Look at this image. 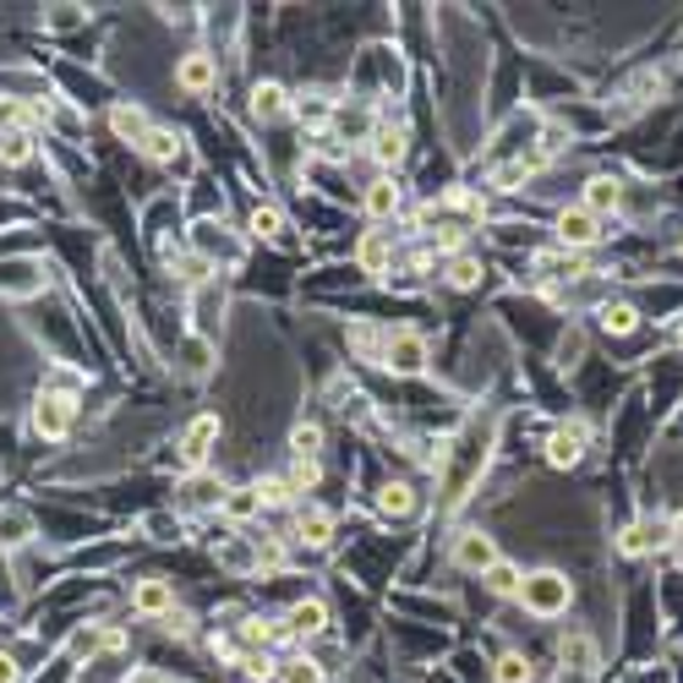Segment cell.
Here are the masks:
<instances>
[{"mask_svg":"<svg viewBox=\"0 0 683 683\" xmlns=\"http://www.w3.org/2000/svg\"><path fill=\"white\" fill-rule=\"evenodd\" d=\"M132 612L159 623L164 612H175V585H170V580H159V574L137 580V585H132Z\"/></svg>","mask_w":683,"mask_h":683,"instance_id":"obj_15","label":"cell"},{"mask_svg":"<svg viewBox=\"0 0 683 683\" xmlns=\"http://www.w3.org/2000/svg\"><path fill=\"white\" fill-rule=\"evenodd\" d=\"M295 541L301 547H328L333 541V514L317 503H295Z\"/></svg>","mask_w":683,"mask_h":683,"instance_id":"obj_20","label":"cell"},{"mask_svg":"<svg viewBox=\"0 0 683 683\" xmlns=\"http://www.w3.org/2000/svg\"><path fill=\"white\" fill-rule=\"evenodd\" d=\"M498 558H503V552H498V541H492L487 530H460L454 547H449V563H454L460 574H476V580H481Z\"/></svg>","mask_w":683,"mask_h":683,"instance_id":"obj_6","label":"cell"},{"mask_svg":"<svg viewBox=\"0 0 683 683\" xmlns=\"http://www.w3.org/2000/svg\"><path fill=\"white\" fill-rule=\"evenodd\" d=\"M481 585L492 590V596H503V601H514L520 596V585H525V574H520V563H509V558H498L487 574H481Z\"/></svg>","mask_w":683,"mask_h":683,"instance_id":"obj_28","label":"cell"},{"mask_svg":"<svg viewBox=\"0 0 683 683\" xmlns=\"http://www.w3.org/2000/svg\"><path fill=\"white\" fill-rule=\"evenodd\" d=\"M252 487H257L263 509H290V503H295V492H290V481H284V476H263V481H252Z\"/></svg>","mask_w":683,"mask_h":683,"instance_id":"obj_35","label":"cell"},{"mask_svg":"<svg viewBox=\"0 0 683 683\" xmlns=\"http://www.w3.org/2000/svg\"><path fill=\"white\" fill-rule=\"evenodd\" d=\"M126 683H170V678H159V672H132Z\"/></svg>","mask_w":683,"mask_h":683,"instance_id":"obj_44","label":"cell"},{"mask_svg":"<svg viewBox=\"0 0 683 683\" xmlns=\"http://www.w3.org/2000/svg\"><path fill=\"white\" fill-rule=\"evenodd\" d=\"M175 88H181V94H192V99L214 94V88H219V56H208V50L181 56V61H175Z\"/></svg>","mask_w":683,"mask_h":683,"instance_id":"obj_9","label":"cell"},{"mask_svg":"<svg viewBox=\"0 0 683 683\" xmlns=\"http://www.w3.org/2000/svg\"><path fill=\"white\" fill-rule=\"evenodd\" d=\"M34 432L50 438V443H61L72 432V400L66 394H39L34 400Z\"/></svg>","mask_w":683,"mask_h":683,"instance_id":"obj_14","label":"cell"},{"mask_svg":"<svg viewBox=\"0 0 683 683\" xmlns=\"http://www.w3.org/2000/svg\"><path fill=\"white\" fill-rule=\"evenodd\" d=\"M678 558H683V541H678Z\"/></svg>","mask_w":683,"mask_h":683,"instance_id":"obj_46","label":"cell"},{"mask_svg":"<svg viewBox=\"0 0 683 683\" xmlns=\"http://www.w3.org/2000/svg\"><path fill=\"white\" fill-rule=\"evenodd\" d=\"M678 257H683V241H678Z\"/></svg>","mask_w":683,"mask_h":683,"instance_id":"obj_45","label":"cell"},{"mask_svg":"<svg viewBox=\"0 0 683 683\" xmlns=\"http://www.w3.org/2000/svg\"><path fill=\"white\" fill-rule=\"evenodd\" d=\"M219 514H224L230 525H246V520H257V514H263V498H257V487H230V492H224V503H219Z\"/></svg>","mask_w":683,"mask_h":683,"instance_id":"obj_25","label":"cell"},{"mask_svg":"<svg viewBox=\"0 0 683 683\" xmlns=\"http://www.w3.org/2000/svg\"><path fill=\"white\" fill-rule=\"evenodd\" d=\"M601 235H607V230H601V219H596V214H585L580 203L552 214V241H558L563 252H580V257H585V252H590Z\"/></svg>","mask_w":683,"mask_h":683,"instance_id":"obj_3","label":"cell"},{"mask_svg":"<svg viewBox=\"0 0 683 683\" xmlns=\"http://www.w3.org/2000/svg\"><path fill=\"white\" fill-rule=\"evenodd\" d=\"M17 678H23V672H17V661H12L7 650H0V683H17Z\"/></svg>","mask_w":683,"mask_h":683,"instance_id":"obj_42","label":"cell"},{"mask_svg":"<svg viewBox=\"0 0 683 683\" xmlns=\"http://www.w3.org/2000/svg\"><path fill=\"white\" fill-rule=\"evenodd\" d=\"M284 629H290V639H317V634H328V601H295L290 612H284Z\"/></svg>","mask_w":683,"mask_h":683,"instance_id":"obj_21","label":"cell"},{"mask_svg":"<svg viewBox=\"0 0 683 683\" xmlns=\"http://www.w3.org/2000/svg\"><path fill=\"white\" fill-rule=\"evenodd\" d=\"M235 661H241V672H246L252 683H268V678H279V661H273L268 650H241Z\"/></svg>","mask_w":683,"mask_h":683,"instance_id":"obj_36","label":"cell"},{"mask_svg":"<svg viewBox=\"0 0 683 683\" xmlns=\"http://www.w3.org/2000/svg\"><path fill=\"white\" fill-rule=\"evenodd\" d=\"M224 306H230L224 284H219V279H203V284H197V295H192V312H197V328H203V339L214 333V322L224 317Z\"/></svg>","mask_w":683,"mask_h":683,"instance_id":"obj_22","label":"cell"},{"mask_svg":"<svg viewBox=\"0 0 683 683\" xmlns=\"http://www.w3.org/2000/svg\"><path fill=\"white\" fill-rule=\"evenodd\" d=\"M590 454V422H558L552 432H547V465L552 471H574L580 460Z\"/></svg>","mask_w":683,"mask_h":683,"instance_id":"obj_4","label":"cell"},{"mask_svg":"<svg viewBox=\"0 0 683 683\" xmlns=\"http://www.w3.org/2000/svg\"><path fill=\"white\" fill-rule=\"evenodd\" d=\"M481 273H487L481 257H471V252H454V257H449V284H454V290H476Z\"/></svg>","mask_w":683,"mask_h":683,"instance_id":"obj_32","label":"cell"},{"mask_svg":"<svg viewBox=\"0 0 683 683\" xmlns=\"http://www.w3.org/2000/svg\"><path fill=\"white\" fill-rule=\"evenodd\" d=\"M290 460H322V427L317 422H295L290 427Z\"/></svg>","mask_w":683,"mask_h":683,"instance_id":"obj_30","label":"cell"},{"mask_svg":"<svg viewBox=\"0 0 683 683\" xmlns=\"http://www.w3.org/2000/svg\"><path fill=\"white\" fill-rule=\"evenodd\" d=\"M137 148H143V159H154V164H175V154H181L186 143H181L170 126H148V137H143Z\"/></svg>","mask_w":683,"mask_h":683,"instance_id":"obj_26","label":"cell"},{"mask_svg":"<svg viewBox=\"0 0 683 683\" xmlns=\"http://www.w3.org/2000/svg\"><path fill=\"white\" fill-rule=\"evenodd\" d=\"M208 367H214V339L192 333L186 345H181V373H186V378H208Z\"/></svg>","mask_w":683,"mask_h":683,"instance_id":"obj_29","label":"cell"},{"mask_svg":"<svg viewBox=\"0 0 683 683\" xmlns=\"http://www.w3.org/2000/svg\"><path fill=\"white\" fill-rule=\"evenodd\" d=\"M623 197H629V186H623L612 170H596V175H585V186H580V208H585V214H596L601 224L623 208Z\"/></svg>","mask_w":683,"mask_h":683,"instance_id":"obj_7","label":"cell"},{"mask_svg":"<svg viewBox=\"0 0 683 683\" xmlns=\"http://www.w3.org/2000/svg\"><path fill=\"white\" fill-rule=\"evenodd\" d=\"M367 143H373L378 170H383V175H394V170L405 164V154H411V126H405V121H378V132H373Z\"/></svg>","mask_w":683,"mask_h":683,"instance_id":"obj_10","label":"cell"},{"mask_svg":"<svg viewBox=\"0 0 683 683\" xmlns=\"http://www.w3.org/2000/svg\"><path fill=\"white\" fill-rule=\"evenodd\" d=\"M246 230H252L257 241H284L290 219H284V208H273V203H257V208H252V219H246Z\"/></svg>","mask_w":683,"mask_h":683,"instance_id":"obj_27","label":"cell"},{"mask_svg":"<svg viewBox=\"0 0 683 683\" xmlns=\"http://www.w3.org/2000/svg\"><path fill=\"white\" fill-rule=\"evenodd\" d=\"M290 492H312L317 481H322V460H290Z\"/></svg>","mask_w":683,"mask_h":683,"instance_id":"obj_37","label":"cell"},{"mask_svg":"<svg viewBox=\"0 0 683 683\" xmlns=\"http://www.w3.org/2000/svg\"><path fill=\"white\" fill-rule=\"evenodd\" d=\"M224 476H214V471H186V481L175 487V509L181 514H214L219 503H224Z\"/></svg>","mask_w":683,"mask_h":683,"instance_id":"obj_5","label":"cell"},{"mask_svg":"<svg viewBox=\"0 0 683 683\" xmlns=\"http://www.w3.org/2000/svg\"><path fill=\"white\" fill-rule=\"evenodd\" d=\"M110 132L137 148V143L148 137V110H143V105H115V110H110Z\"/></svg>","mask_w":683,"mask_h":683,"instance_id":"obj_24","label":"cell"},{"mask_svg":"<svg viewBox=\"0 0 683 683\" xmlns=\"http://www.w3.org/2000/svg\"><path fill=\"white\" fill-rule=\"evenodd\" d=\"M530 678H536V667H530L525 650H503L492 661V683H530Z\"/></svg>","mask_w":683,"mask_h":683,"instance_id":"obj_31","label":"cell"},{"mask_svg":"<svg viewBox=\"0 0 683 683\" xmlns=\"http://www.w3.org/2000/svg\"><path fill=\"white\" fill-rule=\"evenodd\" d=\"M219 427H224V422H219L214 411H203V416L181 432V465H186V471H203V465H208V454H214V443H219Z\"/></svg>","mask_w":683,"mask_h":683,"instance_id":"obj_11","label":"cell"},{"mask_svg":"<svg viewBox=\"0 0 683 683\" xmlns=\"http://www.w3.org/2000/svg\"><path fill=\"white\" fill-rule=\"evenodd\" d=\"M514 601H520L530 618H563V612L574 607V580H569L563 569H530Z\"/></svg>","mask_w":683,"mask_h":683,"instance_id":"obj_1","label":"cell"},{"mask_svg":"<svg viewBox=\"0 0 683 683\" xmlns=\"http://www.w3.org/2000/svg\"><path fill=\"white\" fill-rule=\"evenodd\" d=\"M383 333H389V328H373V322H356V328H351V345H356V351H362L367 362H383Z\"/></svg>","mask_w":683,"mask_h":683,"instance_id":"obj_34","label":"cell"},{"mask_svg":"<svg viewBox=\"0 0 683 683\" xmlns=\"http://www.w3.org/2000/svg\"><path fill=\"white\" fill-rule=\"evenodd\" d=\"M378 514L383 520H411L416 514V487L411 481H383L378 487Z\"/></svg>","mask_w":683,"mask_h":683,"instance_id":"obj_23","label":"cell"},{"mask_svg":"<svg viewBox=\"0 0 683 683\" xmlns=\"http://www.w3.org/2000/svg\"><path fill=\"white\" fill-rule=\"evenodd\" d=\"M28 514H7V520H0V541H28Z\"/></svg>","mask_w":683,"mask_h":683,"instance_id":"obj_40","label":"cell"},{"mask_svg":"<svg viewBox=\"0 0 683 683\" xmlns=\"http://www.w3.org/2000/svg\"><path fill=\"white\" fill-rule=\"evenodd\" d=\"M99 645H105V629H77L72 634V656H94Z\"/></svg>","mask_w":683,"mask_h":683,"instance_id":"obj_39","label":"cell"},{"mask_svg":"<svg viewBox=\"0 0 683 683\" xmlns=\"http://www.w3.org/2000/svg\"><path fill=\"white\" fill-rule=\"evenodd\" d=\"M378 367H389L394 378H422V373L432 367V339H427L422 328H411V322L389 328V333H383V362H378Z\"/></svg>","mask_w":683,"mask_h":683,"instance_id":"obj_2","label":"cell"},{"mask_svg":"<svg viewBox=\"0 0 683 683\" xmlns=\"http://www.w3.org/2000/svg\"><path fill=\"white\" fill-rule=\"evenodd\" d=\"M279 683H328V672L312 656H284L279 661Z\"/></svg>","mask_w":683,"mask_h":683,"instance_id":"obj_33","label":"cell"},{"mask_svg":"<svg viewBox=\"0 0 683 683\" xmlns=\"http://www.w3.org/2000/svg\"><path fill=\"white\" fill-rule=\"evenodd\" d=\"M0 159H7V164H28L34 159V137L28 132H0Z\"/></svg>","mask_w":683,"mask_h":683,"instance_id":"obj_38","label":"cell"},{"mask_svg":"<svg viewBox=\"0 0 683 683\" xmlns=\"http://www.w3.org/2000/svg\"><path fill=\"white\" fill-rule=\"evenodd\" d=\"M639 322H645V312L634 306V301H623V295H607L601 306H596V328L601 333H639Z\"/></svg>","mask_w":683,"mask_h":683,"instance_id":"obj_17","label":"cell"},{"mask_svg":"<svg viewBox=\"0 0 683 683\" xmlns=\"http://www.w3.org/2000/svg\"><path fill=\"white\" fill-rule=\"evenodd\" d=\"M290 110H295V99H290L284 83H257V88H252V121L273 126V121H284Z\"/></svg>","mask_w":683,"mask_h":683,"instance_id":"obj_18","label":"cell"},{"mask_svg":"<svg viewBox=\"0 0 683 683\" xmlns=\"http://www.w3.org/2000/svg\"><path fill=\"white\" fill-rule=\"evenodd\" d=\"M558 661H563V678H569V672H574V678H596V672H601V645H596V634L569 629V634L558 639Z\"/></svg>","mask_w":683,"mask_h":683,"instance_id":"obj_8","label":"cell"},{"mask_svg":"<svg viewBox=\"0 0 683 683\" xmlns=\"http://www.w3.org/2000/svg\"><path fill=\"white\" fill-rule=\"evenodd\" d=\"M50 23H56V28H77V7H56Z\"/></svg>","mask_w":683,"mask_h":683,"instance_id":"obj_43","label":"cell"},{"mask_svg":"<svg viewBox=\"0 0 683 683\" xmlns=\"http://www.w3.org/2000/svg\"><path fill=\"white\" fill-rule=\"evenodd\" d=\"M159 623H164V634H175V639H186V634H192V612H181V607H175V612H164Z\"/></svg>","mask_w":683,"mask_h":683,"instance_id":"obj_41","label":"cell"},{"mask_svg":"<svg viewBox=\"0 0 683 683\" xmlns=\"http://www.w3.org/2000/svg\"><path fill=\"white\" fill-rule=\"evenodd\" d=\"M356 268L362 273H389L394 268V235L389 230H367L356 241Z\"/></svg>","mask_w":683,"mask_h":683,"instance_id":"obj_19","label":"cell"},{"mask_svg":"<svg viewBox=\"0 0 683 683\" xmlns=\"http://www.w3.org/2000/svg\"><path fill=\"white\" fill-rule=\"evenodd\" d=\"M400 208H405V186H400L394 175H378V181H367V192H362V214H367L373 224H389V219H400Z\"/></svg>","mask_w":683,"mask_h":683,"instance_id":"obj_12","label":"cell"},{"mask_svg":"<svg viewBox=\"0 0 683 683\" xmlns=\"http://www.w3.org/2000/svg\"><path fill=\"white\" fill-rule=\"evenodd\" d=\"M590 268H585V257L580 252H563V246H547V252H536V279H558V284H574V279H585Z\"/></svg>","mask_w":683,"mask_h":683,"instance_id":"obj_16","label":"cell"},{"mask_svg":"<svg viewBox=\"0 0 683 683\" xmlns=\"http://www.w3.org/2000/svg\"><path fill=\"white\" fill-rule=\"evenodd\" d=\"M197 252H203V263L214 268V257L224 263V268H241V257H246V246L224 230V224H214V219H203L197 224Z\"/></svg>","mask_w":683,"mask_h":683,"instance_id":"obj_13","label":"cell"}]
</instances>
